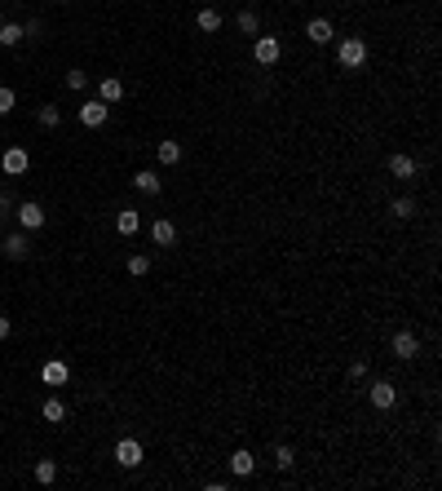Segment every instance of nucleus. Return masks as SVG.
Returning <instances> with one entry per match:
<instances>
[{"instance_id":"nucleus-34","label":"nucleus","mask_w":442,"mask_h":491,"mask_svg":"<svg viewBox=\"0 0 442 491\" xmlns=\"http://www.w3.org/2000/svg\"><path fill=\"white\" fill-rule=\"evenodd\" d=\"M0 235H5V226H0Z\"/></svg>"},{"instance_id":"nucleus-9","label":"nucleus","mask_w":442,"mask_h":491,"mask_svg":"<svg viewBox=\"0 0 442 491\" xmlns=\"http://www.w3.org/2000/svg\"><path fill=\"white\" fill-rule=\"evenodd\" d=\"M115 465L137 469V465H142V442H137V438H119V442H115Z\"/></svg>"},{"instance_id":"nucleus-22","label":"nucleus","mask_w":442,"mask_h":491,"mask_svg":"<svg viewBox=\"0 0 442 491\" xmlns=\"http://www.w3.org/2000/svg\"><path fill=\"white\" fill-rule=\"evenodd\" d=\"M389 213H393L398 222H407V217H416V199H411V195H398V199L389 203Z\"/></svg>"},{"instance_id":"nucleus-23","label":"nucleus","mask_w":442,"mask_h":491,"mask_svg":"<svg viewBox=\"0 0 442 491\" xmlns=\"http://www.w3.org/2000/svg\"><path fill=\"white\" fill-rule=\"evenodd\" d=\"M35 483H40V487L58 483V460H35Z\"/></svg>"},{"instance_id":"nucleus-15","label":"nucleus","mask_w":442,"mask_h":491,"mask_svg":"<svg viewBox=\"0 0 442 491\" xmlns=\"http://www.w3.org/2000/svg\"><path fill=\"white\" fill-rule=\"evenodd\" d=\"M389 177L411 182V177H416V160H411V155H389Z\"/></svg>"},{"instance_id":"nucleus-29","label":"nucleus","mask_w":442,"mask_h":491,"mask_svg":"<svg viewBox=\"0 0 442 491\" xmlns=\"http://www.w3.org/2000/svg\"><path fill=\"white\" fill-rule=\"evenodd\" d=\"M67 89H76V93H80V89H89V71H80V67H76V71H67Z\"/></svg>"},{"instance_id":"nucleus-14","label":"nucleus","mask_w":442,"mask_h":491,"mask_svg":"<svg viewBox=\"0 0 442 491\" xmlns=\"http://www.w3.org/2000/svg\"><path fill=\"white\" fill-rule=\"evenodd\" d=\"M133 186L142 190V195H160V190H164V177L155 173V169H142V173H133Z\"/></svg>"},{"instance_id":"nucleus-19","label":"nucleus","mask_w":442,"mask_h":491,"mask_svg":"<svg viewBox=\"0 0 442 491\" xmlns=\"http://www.w3.org/2000/svg\"><path fill=\"white\" fill-rule=\"evenodd\" d=\"M155 160L169 164V169H173V164H182V142H160V147H155Z\"/></svg>"},{"instance_id":"nucleus-35","label":"nucleus","mask_w":442,"mask_h":491,"mask_svg":"<svg viewBox=\"0 0 442 491\" xmlns=\"http://www.w3.org/2000/svg\"><path fill=\"white\" fill-rule=\"evenodd\" d=\"M62 5H71V0H62Z\"/></svg>"},{"instance_id":"nucleus-7","label":"nucleus","mask_w":442,"mask_h":491,"mask_svg":"<svg viewBox=\"0 0 442 491\" xmlns=\"http://www.w3.org/2000/svg\"><path fill=\"white\" fill-rule=\"evenodd\" d=\"M27 164H31L27 147H9L5 155H0V169H5L9 177H22V173H27Z\"/></svg>"},{"instance_id":"nucleus-13","label":"nucleus","mask_w":442,"mask_h":491,"mask_svg":"<svg viewBox=\"0 0 442 491\" xmlns=\"http://www.w3.org/2000/svg\"><path fill=\"white\" fill-rule=\"evenodd\" d=\"M305 35H309V44H332V35H337V31H332L328 18H309L305 22Z\"/></svg>"},{"instance_id":"nucleus-21","label":"nucleus","mask_w":442,"mask_h":491,"mask_svg":"<svg viewBox=\"0 0 442 491\" xmlns=\"http://www.w3.org/2000/svg\"><path fill=\"white\" fill-rule=\"evenodd\" d=\"M195 27L204 31V35H212V31H221V14H217V9H199V14H195Z\"/></svg>"},{"instance_id":"nucleus-10","label":"nucleus","mask_w":442,"mask_h":491,"mask_svg":"<svg viewBox=\"0 0 442 491\" xmlns=\"http://www.w3.org/2000/svg\"><path fill=\"white\" fill-rule=\"evenodd\" d=\"M367 399H372L376 412H389V407L398 403V390H393V381H376V385L367 390Z\"/></svg>"},{"instance_id":"nucleus-32","label":"nucleus","mask_w":442,"mask_h":491,"mask_svg":"<svg viewBox=\"0 0 442 491\" xmlns=\"http://www.w3.org/2000/svg\"><path fill=\"white\" fill-rule=\"evenodd\" d=\"M9 208H14V195H9V190H0V217H5Z\"/></svg>"},{"instance_id":"nucleus-27","label":"nucleus","mask_w":442,"mask_h":491,"mask_svg":"<svg viewBox=\"0 0 442 491\" xmlns=\"http://www.w3.org/2000/svg\"><path fill=\"white\" fill-rule=\"evenodd\" d=\"M14 106H18V93L9 89V85H0V119H5L9 111H14Z\"/></svg>"},{"instance_id":"nucleus-26","label":"nucleus","mask_w":442,"mask_h":491,"mask_svg":"<svg viewBox=\"0 0 442 491\" xmlns=\"http://www.w3.org/2000/svg\"><path fill=\"white\" fill-rule=\"evenodd\" d=\"M124 270L133 274V279H142V274H151V257H146V253H133V257L124 261Z\"/></svg>"},{"instance_id":"nucleus-18","label":"nucleus","mask_w":442,"mask_h":491,"mask_svg":"<svg viewBox=\"0 0 442 491\" xmlns=\"http://www.w3.org/2000/svg\"><path fill=\"white\" fill-rule=\"evenodd\" d=\"M115 231L133 239V235L142 231V213H137V208H124V213H119V217H115Z\"/></svg>"},{"instance_id":"nucleus-6","label":"nucleus","mask_w":442,"mask_h":491,"mask_svg":"<svg viewBox=\"0 0 442 491\" xmlns=\"http://www.w3.org/2000/svg\"><path fill=\"white\" fill-rule=\"evenodd\" d=\"M40 381H44L49 390H62L67 381H71V367H67V358H49V363L40 367Z\"/></svg>"},{"instance_id":"nucleus-12","label":"nucleus","mask_w":442,"mask_h":491,"mask_svg":"<svg viewBox=\"0 0 442 491\" xmlns=\"http://www.w3.org/2000/svg\"><path fill=\"white\" fill-rule=\"evenodd\" d=\"M253 469H257V456H253L248 447H235V451H230V474H235V478H248Z\"/></svg>"},{"instance_id":"nucleus-5","label":"nucleus","mask_w":442,"mask_h":491,"mask_svg":"<svg viewBox=\"0 0 442 491\" xmlns=\"http://www.w3.org/2000/svg\"><path fill=\"white\" fill-rule=\"evenodd\" d=\"M389 350H393V358H402V363H407V358H416L420 354V337H416V332H393V341H389Z\"/></svg>"},{"instance_id":"nucleus-2","label":"nucleus","mask_w":442,"mask_h":491,"mask_svg":"<svg viewBox=\"0 0 442 491\" xmlns=\"http://www.w3.org/2000/svg\"><path fill=\"white\" fill-rule=\"evenodd\" d=\"M253 58H257V67H279V58H283V44H279V35H257V44H253Z\"/></svg>"},{"instance_id":"nucleus-30","label":"nucleus","mask_w":442,"mask_h":491,"mask_svg":"<svg viewBox=\"0 0 442 491\" xmlns=\"http://www.w3.org/2000/svg\"><path fill=\"white\" fill-rule=\"evenodd\" d=\"M40 35H44V22L40 18H31L27 27H22V40H40Z\"/></svg>"},{"instance_id":"nucleus-31","label":"nucleus","mask_w":442,"mask_h":491,"mask_svg":"<svg viewBox=\"0 0 442 491\" xmlns=\"http://www.w3.org/2000/svg\"><path fill=\"white\" fill-rule=\"evenodd\" d=\"M363 376H367V363H363V358H358V363L350 367V381H363Z\"/></svg>"},{"instance_id":"nucleus-16","label":"nucleus","mask_w":442,"mask_h":491,"mask_svg":"<svg viewBox=\"0 0 442 491\" xmlns=\"http://www.w3.org/2000/svg\"><path fill=\"white\" fill-rule=\"evenodd\" d=\"M40 416H44L49 425H62V421H67V403L58 399V394H49V399L40 403Z\"/></svg>"},{"instance_id":"nucleus-17","label":"nucleus","mask_w":442,"mask_h":491,"mask_svg":"<svg viewBox=\"0 0 442 491\" xmlns=\"http://www.w3.org/2000/svg\"><path fill=\"white\" fill-rule=\"evenodd\" d=\"M98 98H102L106 106H111V102H119V98H124V80H119V76H106V80H98Z\"/></svg>"},{"instance_id":"nucleus-8","label":"nucleus","mask_w":442,"mask_h":491,"mask_svg":"<svg viewBox=\"0 0 442 491\" xmlns=\"http://www.w3.org/2000/svg\"><path fill=\"white\" fill-rule=\"evenodd\" d=\"M14 217H18V226H22V231H40V226H44V208H40L35 199H22Z\"/></svg>"},{"instance_id":"nucleus-24","label":"nucleus","mask_w":442,"mask_h":491,"mask_svg":"<svg viewBox=\"0 0 442 491\" xmlns=\"http://www.w3.org/2000/svg\"><path fill=\"white\" fill-rule=\"evenodd\" d=\"M235 27L244 31V35H257L261 31V18L253 14V9H239V18H235Z\"/></svg>"},{"instance_id":"nucleus-33","label":"nucleus","mask_w":442,"mask_h":491,"mask_svg":"<svg viewBox=\"0 0 442 491\" xmlns=\"http://www.w3.org/2000/svg\"><path fill=\"white\" fill-rule=\"evenodd\" d=\"M9 332H14V319H9V315H0V341H5Z\"/></svg>"},{"instance_id":"nucleus-4","label":"nucleus","mask_w":442,"mask_h":491,"mask_svg":"<svg viewBox=\"0 0 442 491\" xmlns=\"http://www.w3.org/2000/svg\"><path fill=\"white\" fill-rule=\"evenodd\" d=\"M106 115H111V106H106L102 98L80 102V124H85V128H102V124H106Z\"/></svg>"},{"instance_id":"nucleus-3","label":"nucleus","mask_w":442,"mask_h":491,"mask_svg":"<svg viewBox=\"0 0 442 491\" xmlns=\"http://www.w3.org/2000/svg\"><path fill=\"white\" fill-rule=\"evenodd\" d=\"M0 253H5L9 261H27V257H31V239H27V231L0 235Z\"/></svg>"},{"instance_id":"nucleus-28","label":"nucleus","mask_w":442,"mask_h":491,"mask_svg":"<svg viewBox=\"0 0 442 491\" xmlns=\"http://www.w3.org/2000/svg\"><path fill=\"white\" fill-rule=\"evenodd\" d=\"M292 465H296L292 447H283V442H279V447H274V469H292Z\"/></svg>"},{"instance_id":"nucleus-25","label":"nucleus","mask_w":442,"mask_h":491,"mask_svg":"<svg viewBox=\"0 0 442 491\" xmlns=\"http://www.w3.org/2000/svg\"><path fill=\"white\" fill-rule=\"evenodd\" d=\"M35 119H40V128H58V124H62V111H58L53 102H44L40 111H35Z\"/></svg>"},{"instance_id":"nucleus-11","label":"nucleus","mask_w":442,"mask_h":491,"mask_svg":"<svg viewBox=\"0 0 442 491\" xmlns=\"http://www.w3.org/2000/svg\"><path fill=\"white\" fill-rule=\"evenodd\" d=\"M151 239H155V248H173V244H177V226H173L169 217L151 222Z\"/></svg>"},{"instance_id":"nucleus-36","label":"nucleus","mask_w":442,"mask_h":491,"mask_svg":"<svg viewBox=\"0 0 442 491\" xmlns=\"http://www.w3.org/2000/svg\"><path fill=\"white\" fill-rule=\"evenodd\" d=\"M0 22H5V14H0Z\"/></svg>"},{"instance_id":"nucleus-1","label":"nucleus","mask_w":442,"mask_h":491,"mask_svg":"<svg viewBox=\"0 0 442 491\" xmlns=\"http://www.w3.org/2000/svg\"><path fill=\"white\" fill-rule=\"evenodd\" d=\"M337 63L345 67V71H354V67H363L367 63V44L358 40V35H345V40L337 44Z\"/></svg>"},{"instance_id":"nucleus-20","label":"nucleus","mask_w":442,"mask_h":491,"mask_svg":"<svg viewBox=\"0 0 442 491\" xmlns=\"http://www.w3.org/2000/svg\"><path fill=\"white\" fill-rule=\"evenodd\" d=\"M0 44H5V49H18L22 44V22H0Z\"/></svg>"}]
</instances>
